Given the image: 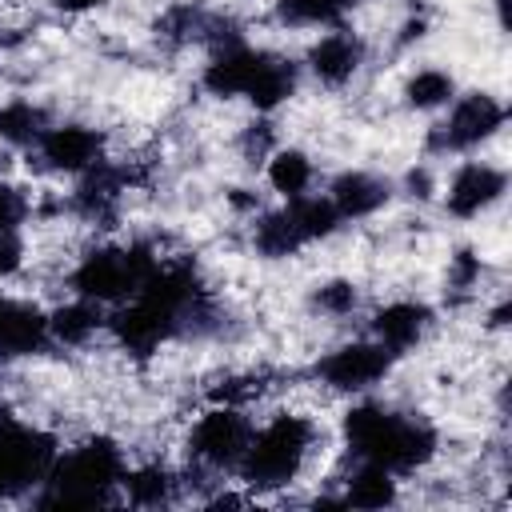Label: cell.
<instances>
[{
	"label": "cell",
	"instance_id": "484cf974",
	"mask_svg": "<svg viewBox=\"0 0 512 512\" xmlns=\"http://www.w3.org/2000/svg\"><path fill=\"white\" fill-rule=\"evenodd\" d=\"M124 496L132 500V504H140V508H160V504H168L172 500V492H176V476L164 468V464H144V468H136V472H124Z\"/></svg>",
	"mask_w": 512,
	"mask_h": 512
},
{
	"label": "cell",
	"instance_id": "2e32d148",
	"mask_svg": "<svg viewBox=\"0 0 512 512\" xmlns=\"http://www.w3.org/2000/svg\"><path fill=\"white\" fill-rule=\"evenodd\" d=\"M392 196V184L372 176V172H340L328 184V200L340 212V220H364L376 216Z\"/></svg>",
	"mask_w": 512,
	"mask_h": 512
},
{
	"label": "cell",
	"instance_id": "d4e9b609",
	"mask_svg": "<svg viewBox=\"0 0 512 512\" xmlns=\"http://www.w3.org/2000/svg\"><path fill=\"white\" fill-rule=\"evenodd\" d=\"M356 4L360 0H276V16L292 28H332Z\"/></svg>",
	"mask_w": 512,
	"mask_h": 512
},
{
	"label": "cell",
	"instance_id": "9a60e30c",
	"mask_svg": "<svg viewBox=\"0 0 512 512\" xmlns=\"http://www.w3.org/2000/svg\"><path fill=\"white\" fill-rule=\"evenodd\" d=\"M48 316L16 296H0V352L4 356H32L48 344Z\"/></svg>",
	"mask_w": 512,
	"mask_h": 512
},
{
	"label": "cell",
	"instance_id": "8fae6325",
	"mask_svg": "<svg viewBox=\"0 0 512 512\" xmlns=\"http://www.w3.org/2000/svg\"><path fill=\"white\" fill-rule=\"evenodd\" d=\"M504 184H508V180H504L500 168H492V164H484V160H468V164H460V168L452 172L448 192H444V204H448L452 216L472 220V216L488 212V208L504 196Z\"/></svg>",
	"mask_w": 512,
	"mask_h": 512
},
{
	"label": "cell",
	"instance_id": "30bf717a",
	"mask_svg": "<svg viewBox=\"0 0 512 512\" xmlns=\"http://www.w3.org/2000/svg\"><path fill=\"white\" fill-rule=\"evenodd\" d=\"M36 152L44 168L64 172V176H84L104 160V136L88 124H56L36 140Z\"/></svg>",
	"mask_w": 512,
	"mask_h": 512
},
{
	"label": "cell",
	"instance_id": "4dcf8cb0",
	"mask_svg": "<svg viewBox=\"0 0 512 512\" xmlns=\"http://www.w3.org/2000/svg\"><path fill=\"white\" fill-rule=\"evenodd\" d=\"M24 264V240L20 232H0V280L16 276Z\"/></svg>",
	"mask_w": 512,
	"mask_h": 512
},
{
	"label": "cell",
	"instance_id": "d6986e66",
	"mask_svg": "<svg viewBox=\"0 0 512 512\" xmlns=\"http://www.w3.org/2000/svg\"><path fill=\"white\" fill-rule=\"evenodd\" d=\"M120 192H124L120 172L96 164V168L84 172V180H80V188H76V208H80L88 220H108V216L116 212Z\"/></svg>",
	"mask_w": 512,
	"mask_h": 512
},
{
	"label": "cell",
	"instance_id": "ac0fdd59",
	"mask_svg": "<svg viewBox=\"0 0 512 512\" xmlns=\"http://www.w3.org/2000/svg\"><path fill=\"white\" fill-rule=\"evenodd\" d=\"M292 92H296V64L292 60H280V56H264V64H260V72H256V80H252V88H248L244 100L252 108H260V112H272Z\"/></svg>",
	"mask_w": 512,
	"mask_h": 512
},
{
	"label": "cell",
	"instance_id": "e0dca14e",
	"mask_svg": "<svg viewBox=\"0 0 512 512\" xmlns=\"http://www.w3.org/2000/svg\"><path fill=\"white\" fill-rule=\"evenodd\" d=\"M100 328H104V304L84 300V296H76L72 304L56 308L48 316V336L56 344H88Z\"/></svg>",
	"mask_w": 512,
	"mask_h": 512
},
{
	"label": "cell",
	"instance_id": "3957f363",
	"mask_svg": "<svg viewBox=\"0 0 512 512\" xmlns=\"http://www.w3.org/2000/svg\"><path fill=\"white\" fill-rule=\"evenodd\" d=\"M316 444V424L296 412L272 416L264 428H252L248 452L240 460V476L252 488H284L300 476L308 452Z\"/></svg>",
	"mask_w": 512,
	"mask_h": 512
},
{
	"label": "cell",
	"instance_id": "7402d4cb",
	"mask_svg": "<svg viewBox=\"0 0 512 512\" xmlns=\"http://www.w3.org/2000/svg\"><path fill=\"white\" fill-rule=\"evenodd\" d=\"M48 132V116L32 100H8L0 104V140L12 148H28Z\"/></svg>",
	"mask_w": 512,
	"mask_h": 512
},
{
	"label": "cell",
	"instance_id": "d6a6232c",
	"mask_svg": "<svg viewBox=\"0 0 512 512\" xmlns=\"http://www.w3.org/2000/svg\"><path fill=\"white\" fill-rule=\"evenodd\" d=\"M408 188L412 196H428V172H408Z\"/></svg>",
	"mask_w": 512,
	"mask_h": 512
},
{
	"label": "cell",
	"instance_id": "7a4b0ae2",
	"mask_svg": "<svg viewBox=\"0 0 512 512\" xmlns=\"http://www.w3.org/2000/svg\"><path fill=\"white\" fill-rule=\"evenodd\" d=\"M124 452L116 440L108 436H92L72 452H56L44 484L48 492L40 496L44 508H92V504H108L112 488L124 484Z\"/></svg>",
	"mask_w": 512,
	"mask_h": 512
},
{
	"label": "cell",
	"instance_id": "ffe728a7",
	"mask_svg": "<svg viewBox=\"0 0 512 512\" xmlns=\"http://www.w3.org/2000/svg\"><path fill=\"white\" fill-rule=\"evenodd\" d=\"M392 500H396V472L360 460V468L344 484V504H352V508H384Z\"/></svg>",
	"mask_w": 512,
	"mask_h": 512
},
{
	"label": "cell",
	"instance_id": "44dd1931",
	"mask_svg": "<svg viewBox=\"0 0 512 512\" xmlns=\"http://www.w3.org/2000/svg\"><path fill=\"white\" fill-rule=\"evenodd\" d=\"M284 212L292 216V224H296V232H300V240L304 244H312V240H324V236H332L336 228H340V212L332 208V200L328 196H292L288 204H284Z\"/></svg>",
	"mask_w": 512,
	"mask_h": 512
},
{
	"label": "cell",
	"instance_id": "4fadbf2b",
	"mask_svg": "<svg viewBox=\"0 0 512 512\" xmlns=\"http://www.w3.org/2000/svg\"><path fill=\"white\" fill-rule=\"evenodd\" d=\"M360 64H364V40L352 36V32H344V28L320 36V40L308 48V68H312V76H316L320 84H328V88L348 84V80L360 72Z\"/></svg>",
	"mask_w": 512,
	"mask_h": 512
},
{
	"label": "cell",
	"instance_id": "f1b7e54d",
	"mask_svg": "<svg viewBox=\"0 0 512 512\" xmlns=\"http://www.w3.org/2000/svg\"><path fill=\"white\" fill-rule=\"evenodd\" d=\"M476 280H480V256H476L472 248H460V252L448 260V284H452L456 292H468V288H476Z\"/></svg>",
	"mask_w": 512,
	"mask_h": 512
},
{
	"label": "cell",
	"instance_id": "6da1fadb",
	"mask_svg": "<svg viewBox=\"0 0 512 512\" xmlns=\"http://www.w3.org/2000/svg\"><path fill=\"white\" fill-rule=\"evenodd\" d=\"M344 440L356 460L380 464L388 472H416L436 456V432L416 420L400 416L384 404H356L344 416Z\"/></svg>",
	"mask_w": 512,
	"mask_h": 512
},
{
	"label": "cell",
	"instance_id": "9c48e42d",
	"mask_svg": "<svg viewBox=\"0 0 512 512\" xmlns=\"http://www.w3.org/2000/svg\"><path fill=\"white\" fill-rule=\"evenodd\" d=\"M500 124H504V104L488 92H468V96L452 100V112L444 124H436L432 144L440 152H468V148L484 144L488 136H496Z\"/></svg>",
	"mask_w": 512,
	"mask_h": 512
},
{
	"label": "cell",
	"instance_id": "277c9868",
	"mask_svg": "<svg viewBox=\"0 0 512 512\" xmlns=\"http://www.w3.org/2000/svg\"><path fill=\"white\" fill-rule=\"evenodd\" d=\"M160 264L152 248L132 244V248H96L72 268V292L96 304H120L140 292L148 272Z\"/></svg>",
	"mask_w": 512,
	"mask_h": 512
},
{
	"label": "cell",
	"instance_id": "1f68e13d",
	"mask_svg": "<svg viewBox=\"0 0 512 512\" xmlns=\"http://www.w3.org/2000/svg\"><path fill=\"white\" fill-rule=\"evenodd\" d=\"M60 12H72V16H80V12H92V8H104L108 0H52Z\"/></svg>",
	"mask_w": 512,
	"mask_h": 512
},
{
	"label": "cell",
	"instance_id": "8992f818",
	"mask_svg": "<svg viewBox=\"0 0 512 512\" xmlns=\"http://www.w3.org/2000/svg\"><path fill=\"white\" fill-rule=\"evenodd\" d=\"M56 460L52 436L36 428H20L12 420H0V496H12L36 480L48 476Z\"/></svg>",
	"mask_w": 512,
	"mask_h": 512
},
{
	"label": "cell",
	"instance_id": "52a82bcc",
	"mask_svg": "<svg viewBox=\"0 0 512 512\" xmlns=\"http://www.w3.org/2000/svg\"><path fill=\"white\" fill-rule=\"evenodd\" d=\"M388 368H392V352L384 344L352 340V344H340L316 360V380L332 392H364L376 380H384Z\"/></svg>",
	"mask_w": 512,
	"mask_h": 512
},
{
	"label": "cell",
	"instance_id": "5bb4252c",
	"mask_svg": "<svg viewBox=\"0 0 512 512\" xmlns=\"http://www.w3.org/2000/svg\"><path fill=\"white\" fill-rule=\"evenodd\" d=\"M432 328V312L416 300H392L372 316V340L384 344L392 356L416 348Z\"/></svg>",
	"mask_w": 512,
	"mask_h": 512
},
{
	"label": "cell",
	"instance_id": "ba28073f",
	"mask_svg": "<svg viewBox=\"0 0 512 512\" xmlns=\"http://www.w3.org/2000/svg\"><path fill=\"white\" fill-rule=\"evenodd\" d=\"M104 324L112 340L132 356H152L160 352V344H168L180 332V320L168 308L152 304L148 296H132V304H120Z\"/></svg>",
	"mask_w": 512,
	"mask_h": 512
},
{
	"label": "cell",
	"instance_id": "5b68a950",
	"mask_svg": "<svg viewBox=\"0 0 512 512\" xmlns=\"http://www.w3.org/2000/svg\"><path fill=\"white\" fill-rule=\"evenodd\" d=\"M248 440H252V420L240 408L220 404V408H208L192 424L188 452L204 468H240V460L248 452Z\"/></svg>",
	"mask_w": 512,
	"mask_h": 512
},
{
	"label": "cell",
	"instance_id": "83f0119b",
	"mask_svg": "<svg viewBox=\"0 0 512 512\" xmlns=\"http://www.w3.org/2000/svg\"><path fill=\"white\" fill-rule=\"evenodd\" d=\"M356 304H360V292L352 280H324L312 292V308L324 316H348Z\"/></svg>",
	"mask_w": 512,
	"mask_h": 512
},
{
	"label": "cell",
	"instance_id": "7c38bea8",
	"mask_svg": "<svg viewBox=\"0 0 512 512\" xmlns=\"http://www.w3.org/2000/svg\"><path fill=\"white\" fill-rule=\"evenodd\" d=\"M264 56H268V52H256V48H248V44H240V40L220 44L216 56L204 64L200 84H204L212 96H220V100L248 96V88H252V80H256V72H260V64H264Z\"/></svg>",
	"mask_w": 512,
	"mask_h": 512
},
{
	"label": "cell",
	"instance_id": "603a6c76",
	"mask_svg": "<svg viewBox=\"0 0 512 512\" xmlns=\"http://www.w3.org/2000/svg\"><path fill=\"white\" fill-rule=\"evenodd\" d=\"M268 184L284 200L304 196L308 184H312V160H308V152H300V148H276L268 156Z\"/></svg>",
	"mask_w": 512,
	"mask_h": 512
},
{
	"label": "cell",
	"instance_id": "cb8c5ba5",
	"mask_svg": "<svg viewBox=\"0 0 512 512\" xmlns=\"http://www.w3.org/2000/svg\"><path fill=\"white\" fill-rule=\"evenodd\" d=\"M252 244H256V252L268 256V260H284V256H292V252L304 248V240H300V232H296V224H292V216H288L284 208L256 220Z\"/></svg>",
	"mask_w": 512,
	"mask_h": 512
},
{
	"label": "cell",
	"instance_id": "f546056e",
	"mask_svg": "<svg viewBox=\"0 0 512 512\" xmlns=\"http://www.w3.org/2000/svg\"><path fill=\"white\" fill-rule=\"evenodd\" d=\"M24 216H28L24 192L12 184H0V232H16L24 224Z\"/></svg>",
	"mask_w": 512,
	"mask_h": 512
},
{
	"label": "cell",
	"instance_id": "4316f807",
	"mask_svg": "<svg viewBox=\"0 0 512 512\" xmlns=\"http://www.w3.org/2000/svg\"><path fill=\"white\" fill-rule=\"evenodd\" d=\"M452 100H456V84L440 68H420L404 84V104L416 108V112H432V108H444Z\"/></svg>",
	"mask_w": 512,
	"mask_h": 512
}]
</instances>
